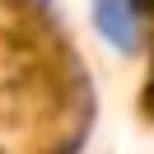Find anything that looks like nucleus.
Listing matches in <instances>:
<instances>
[{"instance_id": "1", "label": "nucleus", "mask_w": 154, "mask_h": 154, "mask_svg": "<svg viewBox=\"0 0 154 154\" xmlns=\"http://www.w3.org/2000/svg\"><path fill=\"white\" fill-rule=\"evenodd\" d=\"M94 23L112 47H135V38H140V0H94Z\"/></svg>"}]
</instances>
